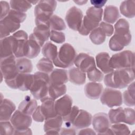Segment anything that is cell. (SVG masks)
<instances>
[{
	"instance_id": "cell-1",
	"label": "cell",
	"mask_w": 135,
	"mask_h": 135,
	"mask_svg": "<svg viewBox=\"0 0 135 135\" xmlns=\"http://www.w3.org/2000/svg\"><path fill=\"white\" fill-rule=\"evenodd\" d=\"M134 79V68L116 69L107 74L104 78L106 86L113 89L126 88Z\"/></svg>"
},
{
	"instance_id": "cell-2",
	"label": "cell",
	"mask_w": 135,
	"mask_h": 135,
	"mask_svg": "<svg viewBox=\"0 0 135 135\" xmlns=\"http://www.w3.org/2000/svg\"><path fill=\"white\" fill-rule=\"evenodd\" d=\"M50 78L48 74L40 71L34 74V81L30 91L36 100H41L48 96Z\"/></svg>"
},
{
	"instance_id": "cell-3",
	"label": "cell",
	"mask_w": 135,
	"mask_h": 135,
	"mask_svg": "<svg viewBox=\"0 0 135 135\" xmlns=\"http://www.w3.org/2000/svg\"><path fill=\"white\" fill-rule=\"evenodd\" d=\"M76 55L73 46L69 43H64L61 46L53 63L57 67L63 69L70 68L73 65Z\"/></svg>"
},
{
	"instance_id": "cell-4",
	"label": "cell",
	"mask_w": 135,
	"mask_h": 135,
	"mask_svg": "<svg viewBox=\"0 0 135 135\" xmlns=\"http://www.w3.org/2000/svg\"><path fill=\"white\" fill-rule=\"evenodd\" d=\"M109 64L113 70L134 68V54L130 50L119 52L110 57Z\"/></svg>"
},
{
	"instance_id": "cell-5",
	"label": "cell",
	"mask_w": 135,
	"mask_h": 135,
	"mask_svg": "<svg viewBox=\"0 0 135 135\" xmlns=\"http://www.w3.org/2000/svg\"><path fill=\"white\" fill-rule=\"evenodd\" d=\"M34 81V74L19 73L14 78L5 80L7 85L13 89L23 91L30 90Z\"/></svg>"
},
{
	"instance_id": "cell-6",
	"label": "cell",
	"mask_w": 135,
	"mask_h": 135,
	"mask_svg": "<svg viewBox=\"0 0 135 135\" xmlns=\"http://www.w3.org/2000/svg\"><path fill=\"white\" fill-rule=\"evenodd\" d=\"M115 38L124 47L128 45L131 41V34L129 30V24L124 18H120L114 25Z\"/></svg>"
},
{
	"instance_id": "cell-7",
	"label": "cell",
	"mask_w": 135,
	"mask_h": 135,
	"mask_svg": "<svg viewBox=\"0 0 135 135\" xmlns=\"http://www.w3.org/2000/svg\"><path fill=\"white\" fill-rule=\"evenodd\" d=\"M100 101L102 104L109 108L119 107L123 102L122 94L118 90L107 88L103 90L100 96Z\"/></svg>"
},
{
	"instance_id": "cell-8",
	"label": "cell",
	"mask_w": 135,
	"mask_h": 135,
	"mask_svg": "<svg viewBox=\"0 0 135 135\" xmlns=\"http://www.w3.org/2000/svg\"><path fill=\"white\" fill-rule=\"evenodd\" d=\"M16 57L14 55L1 58L0 61L1 74L5 80L14 78L18 73L16 63Z\"/></svg>"
},
{
	"instance_id": "cell-9",
	"label": "cell",
	"mask_w": 135,
	"mask_h": 135,
	"mask_svg": "<svg viewBox=\"0 0 135 135\" xmlns=\"http://www.w3.org/2000/svg\"><path fill=\"white\" fill-rule=\"evenodd\" d=\"M83 18L82 11L79 8L73 6L66 12L65 21L69 27L73 31H78Z\"/></svg>"
},
{
	"instance_id": "cell-10",
	"label": "cell",
	"mask_w": 135,
	"mask_h": 135,
	"mask_svg": "<svg viewBox=\"0 0 135 135\" xmlns=\"http://www.w3.org/2000/svg\"><path fill=\"white\" fill-rule=\"evenodd\" d=\"M92 123L94 130L98 134H103L110 127L108 115L104 112L96 113L93 117Z\"/></svg>"
},
{
	"instance_id": "cell-11",
	"label": "cell",
	"mask_w": 135,
	"mask_h": 135,
	"mask_svg": "<svg viewBox=\"0 0 135 135\" xmlns=\"http://www.w3.org/2000/svg\"><path fill=\"white\" fill-rule=\"evenodd\" d=\"M15 129H24L31 126L32 119L31 115L26 114L19 110L15 111L10 119Z\"/></svg>"
},
{
	"instance_id": "cell-12",
	"label": "cell",
	"mask_w": 135,
	"mask_h": 135,
	"mask_svg": "<svg viewBox=\"0 0 135 135\" xmlns=\"http://www.w3.org/2000/svg\"><path fill=\"white\" fill-rule=\"evenodd\" d=\"M12 35L16 41V47L14 55L17 58L24 57L25 46L28 40L27 33L23 30H18L14 33Z\"/></svg>"
},
{
	"instance_id": "cell-13",
	"label": "cell",
	"mask_w": 135,
	"mask_h": 135,
	"mask_svg": "<svg viewBox=\"0 0 135 135\" xmlns=\"http://www.w3.org/2000/svg\"><path fill=\"white\" fill-rule=\"evenodd\" d=\"M21 24L16 22L8 16L1 20L0 37L1 39L9 36V35L20 28Z\"/></svg>"
},
{
	"instance_id": "cell-14",
	"label": "cell",
	"mask_w": 135,
	"mask_h": 135,
	"mask_svg": "<svg viewBox=\"0 0 135 135\" xmlns=\"http://www.w3.org/2000/svg\"><path fill=\"white\" fill-rule=\"evenodd\" d=\"M63 120L62 117L56 115L45 120L44 130L47 134H59Z\"/></svg>"
},
{
	"instance_id": "cell-15",
	"label": "cell",
	"mask_w": 135,
	"mask_h": 135,
	"mask_svg": "<svg viewBox=\"0 0 135 135\" xmlns=\"http://www.w3.org/2000/svg\"><path fill=\"white\" fill-rule=\"evenodd\" d=\"M73 101L69 95H64L55 101V107L57 115L64 117L67 115L72 107Z\"/></svg>"
},
{
	"instance_id": "cell-16",
	"label": "cell",
	"mask_w": 135,
	"mask_h": 135,
	"mask_svg": "<svg viewBox=\"0 0 135 135\" xmlns=\"http://www.w3.org/2000/svg\"><path fill=\"white\" fill-rule=\"evenodd\" d=\"M74 63L76 68L85 73L92 66H95L94 57L85 53H81L77 55L75 58Z\"/></svg>"
},
{
	"instance_id": "cell-17",
	"label": "cell",
	"mask_w": 135,
	"mask_h": 135,
	"mask_svg": "<svg viewBox=\"0 0 135 135\" xmlns=\"http://www.w3.org/2000/svg\"><path fill=\"white\" fill-rule=\"evenodd\" d=\"M1 59L14 55L16 41L13 35L1 39Z\"/></svg>"
},
{
	"instance_id": "cell-18",
	"label": "cell",
	"mask_w": 135,
	"mask_h": 135,
	"mask_svg": "<svg viewBox=\"0 0 135 135\" xmlns=\"http://www.w3.org/2000/svg\"><path fill=\"white\" fill-rule=\"evenodd\" d=\"M40 100L42 103L40 105V109L45 120L57 115L55 107V100L47 96Z\"/></svg>"
},
{
	"instance_id": "cell-19",
	"label": "cell",
	"mask_w": 135,
	"mask_h": 135,
	"mask_svg": "<svg viewBox=\"0 0 135 135\" xmlns=\"http://www.w3.org/2000/svg\"><path fill=\"white\" fill-rule=\"evenodd\" d=\"M41 45L35 40L33 34H31L26 44L24 57L28 59L36 57L41 51Z\"/></svg>"
},
{
	"instance_id": "cell-20",
	"label": "cell",
	"mask_w": 135,
	"mask_h": 135,
	"mask_svg": "<svg viewBox=\"0 0 135 135\" xmlns=\"http://www.w3.org/2000/svg\"><path fill=\"white\" fill-rule=\"evenodd\" d=\"M16 109L15 104L10 100L4 99L0 104V121H8L10 120Z\"/></svg>"
},
{
	"instance_id": "cell-21",
	"label": "cell",
	"mask_w": 135,
	"mask_h": 135,
	"mask_svg": "<svg viewBox=\"0 0 135 135\" xmlns=\"http://www.w3.org/2000/svg\"><path fill=\"white\" fill-rule=\"evenodd\" d=\"M92 120V115L88 111L81 109L76 118L74 120L72 125L77 129H84L89 127Z\"/></svg>"
},
{
	"instance_id": "cell-22",
	"label": "cell",
	"mask_w": 135,
	"mask_h": 135,
	"mask_svg": "<svg viewBox=\"0 0 135 135\" xmlns=\"http://www.w3.org/2000/svg\"><path fill=\"white\" fill-rule=\"evenodd\" d=\"M103 85L97 82H89L84 86V93L87 98L95 100L100 97L103 91Z\"/></svg>"
},
{
	"instance_id": "cell-23",
	"label": "cell",
	"mask_w": 135,
	"mask_h": 135,
	"mask_svg": "<svg viewBox=\"0 0 135 135\" xmlns=\"http://www.w3.org/2000/svg\"><path fill=\"white\" fill-rule=\"evenodd\" d=\"M110 55L107 52H100L95 56L96 64L103 73L108 74L114 70L110 66Z\"/></svg>"
},
{
	"instance_id": "cell-24",
	"label": "cell",
	"mask_w": 135,
	"mask_h": 135,
	"mask_svg": "<svg viewBox=\"0 0 135 135\" xmlns=\"http://www.w3.org/2000/svg\"><path fill=\"white\" fill-rule=\"evenodd\" d=\"M50 83L55 84H63L69 81L67 70L63 69H55L49 75Z\"/></svg>"
},
{
	"instance_id": "cell-25",
	"label": "cell",
	"mask_w": 135,
	"mask_h": 135,
	"mask_svg": "<svg viewBox=\"0 0 135 135\" xmlns=\"http://www.w3.org/2000/svg\"><path fill=\"white\" fill-rule=\"evenodd\" d=\"M50 27L46 26H36L33 30V35L41 47L48 40L50 35Z\"/></svg>"
},
{
	"instance_id": "cell-26",
	"label": "cell",
	"mask_w": 135,
	"mask_h": 135,
	"mask_svg": "<svg viewBox=\"0 0 135 135\" xmlns=\"http://www.w3.org/2000/svg\"><path fill=\"white\" fill-rule=\"evenodd\" d=\"M37 107V103L36 100L31 99L30 96L27 95L20 103L18 110L26 114L31 115Z\"/></svg>"
},
{
	"instance_id": "cell-27",
	"label": "cell",
	"mask_w": 135,
	"mask_h": 135,
	"mask_svg": "<svg viewBox=\"0 0 135 135\" xmlns=\"http://www.w3.org/2000/svg\"><path fill=\"white\" fill-rule=\"evenodd\" d=\"M68 76L70 81L74 84L82 85L85 82V73L78 68H71L68 71Z\"/></svg>"
},
{
	"instance_id": "cell-28",
	"label": "cell",
	"mask_w": 135,
	"mask_h": 135,
	"mask_svg": "<svg viewBox=\"0 0 135 135\" xmlns=\"http://www.w3.org/2000/svg\"><path fill=\"white\" fill-rule=\"evenodd\" d=\"M119 17V11L117 6L112 5L105 6L103 13V20L105 22L109 24L114 23Z\"/></svg>"
},
{
	"instance_id": "cell-29",
	"label": "cell",
	"mask_w": 135,
	"mask_h": 135,
	"mask_svg": "<svg viewBox=\"0 0 135 135\" xmlns=\"http://www.w3.org/2000/svg\"><path fill=\"white\" fill-rule=\"evenodd\" d=\"M99 23L92 21L85 15L83 16L81 24L78 31L82 35H88L94 29L99 26Z\"/></svg>"
},
{
	"instance_id": "cell-30",
	"label": "cell",
	"mask_w": 135,
	"mask_h": 135,
	"mask_svg": "<svg viewBox=\"0 0 135 135\" xmlns=\"http://www.w3.org/2000/svg\"><path fill=\"white\" fill-rule=\"evenodd\" d=\"M56 1L53 0L40 1L35 7V10L53 14L56 7Z\"/></svg>"
},
{
	"instance_id": "cell-31",
	"label": "cell",
	"mask_w": 135,
	"mask_h": 135,
	"mask_svg": "<svg viewBox=\"0 0 135 135\" xmlns=\"http://www.w3.org/2000/svg\"><path fill=\"white\" fill-rule=\"evenodd\" d=\"M120 13L125 17L131 18L135 16V1H124L120 6Z\"/></svg>"
},
{
	"instance_id": "cell-32",
	"label": "cell",
	"mask_w": 135,
	"mask_h": 135,
	"mask_svg": "<svg viewBox=\"0 0 135 135\" xmlns=\"http://www.w3.org/2000/svg\"><path fill=\"white\" fill-rule=\"evenodd\" d=\"M66 86L63 84H55L50 83L49 86L48 96L56 100L59 97L64 95L66 92Z\"/></svg>"
},
{
	"instance_id": "cell-33",
	"label": "cell",
	"mask_w": 135,
	"mask_h": 135,
	"mask_svg": "<svg viewBox=\"0 0 135 135\" xmlns=\"http://www.w3.org/2000/svg\"><path fill=\"white\" fill-rule=\"evenodd\" d=\"M42 53L44 57L53 61L58 53L57 46L52 42H47L43 46Z\"/></svg>"
},
{
	"instance_id": "cell-34",
	"label": "cell",
	"mask_w": 135,
	"mask_h": 135,
	"mask_svg": "<svg viewBox=\"0 0 135 135\" xmlns=\"http://www.w3.org/2000/svg\"><path fill=\"white\" fill-rule=\"evenodd\" d=\"M16 63L19 73H30L33 70L31 61L26 57L18 58L16 61Z\"/></svg>"
},
{
	"instance_id": "cell-35",
	"label": "cell",
	"mask_w": 135,
	"mask_h": 135,
	"mask_svg": "<svg viewBox=\"0 0 135 135\" xmlns=\"http://www.w3.org/2000/svg\"><path fill=\"white\" fill-rule=\"evenodd\" d=\"M122 99L126 105L129 107L134 105V82L133 81L129 84L128 89L123 92Z\"/></svg>"
},
{
	"instance_id": "cell-36",
	"label": "cell",
	"mask_w": 135,
	"mask_h": 135,
	"mask_svg": "<svg viewBox=\"0 0 135 135\" xmlns=\"http://www.w3.org/2000/svg\"><path fill=\"white\" fill-rule=\"evenodd\" d=\"M108 117L110 123L115 124L123 122L124 110L122 107L110 110L108 113Z\"/></svg>"
},
{
	"instance_id": "cell-37",
	"label": "cell",
	"mask_w": 135,
	"mask_h": 135,
	"mask_svg": "<svg viewBox=\"0 0 135 135\" xmlns=\"http://www.w3.org/2000/svg\"><path fill=\"white\" fill-rule=\"evenodd\" d=\"M89 37L93 44L95 45H100L104 42L106 38V35L102 29L98 26L90 33Z\"/></svg>"
},
{
	"instance_id": "cell-38",
	"label": "cell",
	"mask_w": 135,
	"mask_h": 135,
	"mask_svg": "<svg viewBox=\"0 0 135 135\" xmlns=\"http://www.w3.org/2000/svg\"><path fill=\"white\" fill-rule=\"evenodd\" d=\"M50 29L60 31L66 29V24L63 20L56 15H53L49 20Z\"/></svg>"
},
{
	"instance_id": "cell-39",
	"label": "cell",
	"mask_w": 135,
	"mask_h": 135,
	"mask_svg": "<svg viewBox=\"0 0 135 135\" xmlns=\"http://www.w3.org/2000/svg\"><path fill=\"white\" fill-rule=\"evenodd\" d=\"M9 5L12 9L25 13L32 7V4L28 1H9Z\"/></svg>"
},
{
	"instance_id": "cell-40",
	"label": "cell",
	"mask_w": 135,
	"mask_h": 135,
	"mask_svg": "<svg viewBox=\"0 0 135 135\" xmlns=\"http://www.w3.org/2000/svg\"><path fill=\"white\" fill-rule=\"evenodd\" d=\"M103 15V9L94 6L90 7L86 11V16L92 21L99 23L101 21Z\"/></svg>"
},
{
	"instance_id": "cell-41",
	"label": "cell",
	"mask_w": 135,
	"mask_h": 135,
	"mask_svg": "<svg viewBox=\"0 0 135 135\" xmlns=\"http://www.w3.org/2000/svg\"><path fill=\"white\" fill-rule=\"evenodd\" d=\"M53 61L46 58H41L36 64L37 70L42 72L45 73H50L53 70Z\"/></svg>"
},
{
	"instance_id": "cell-42",
	"label": "cell",
	"mask_w": 135,
	"mask_h": 135,
	"mask_svg": "<svg viewBox=\"0 0 135 135\" xmlns=\"http://www.w3.org/2000/svg\"><path fill=\"white\" fill-rule=\"evenodd\" d=\"M89 80L93 82H101L104 78L103 73L96 68V65L92 66L86 72Z\"/></svg>"
},
{
	"instance_id": "cell-43",
	"label": "cell",
	"mask_w": 135,
	"mask_h": 135,
	"mask_svg": "<svg viewBox=\"0 0 135 135\" xmlns=\"http://www.w3.org/2000/svg\"><path fill=\"white\" fill-rule=\"evenodd\" d=\"M110 129L113 134H129L130 133L128 126L121 123L114 124Z\"/></svg>"
},
{
	"instance_id": "cell-44",
	"label": "cell",
	"mask_w": 135,
	"mask_h": 135,
	"mask_svg": "<svg viewBox=\"0 0 135 135\" xmlns=\"http://www.w3.org/2000/svg\"><path fill=\"white\" fill-rule=\"evenodd\" d=\"M124 110V121L123 122L130 125H133L135 123V113L133 109L126 108Z\"/></svg>"
},
{
	"instance_id": "cell-45",
	"label": "cell",
	"mask_w": 135,
	"mask_h": 135,
	"mask_svg": "<svg viewBox=\"0 0 135 135\" xmlns=\"http://www.w3.org/2000/svg\"><path fill=\"white\" fill-rule=\"evenodd\" d=\"M14 130L15 128L11 122H9L8 121H1L0 134L1 135L14 134Z\"/></svg>"
},
{
	"instance_id": "cell-46",
	"label": "cell",
	"mask_w": 135,
	"mask_h": 135,
	"mask_svg": "<svg viewBox=\"0 0 135 135\" xmlns=\"http://www.w3.org/2000/svg\"><path fill=\"white\" fill-rule=\"evenodd\" d=\"M7 16L19 24L23 22L26 17L25 13L21 12L14 9H11Z\"/></svg>"
},
{
	"instance_id": "cell-47",
	"label": "cell",
	"mask_w": 135,
	"mask_h": 135,
	"mask_svg": "<svg viewBox=\"0 0 135 135\" xmlns=\"http://www.w3.org/2000/svg\"><path fill=\"white\" fill-rule=\"evenodd\" d=\"M80 109L77 106H73L72 107L71 110L69 112V113L64 117H63V121L66 122V123L69 124L73 123L74 120L76 118V116L78 115Z\"/></svg>"
},
{
	"instance_id": "cell-48",
	"label": "cell",
	"mask_w": 135,
	"mask_h": 135,
	"mask_svg": "<svg viewBox=\"0 0 135 135\" xmlns=\"http://www.w3.org/2000/svg\"><path fill=\"white\" fill-rule=\"evenodd\" d=\"M50 38L52 41L58 44L62 43L65 41V36L63 32L54 30L51 31Z\"/></svg>"
},
{
	"instance_id": "cell-49",
	"label": "cell",
	"mask_w": 135,
	"mask_h": 135,
	"mask_svg": "<svg viewBox=\"0 0 135 135\" xmlns=\"http://www.w3.org/2000/svg\"><path fill=\"white\" fill-rule=\"evenodd\" d=\"M99 26L102 29L106 36H110L113 34L114 28L111 24L105 22H101L100 23Z\"/></svg>"
},
{
	"instance_id": "cell-50",
	"label": "cell",
	"mask_w": 135,
	"mask_h": 135,
	"mask_svg": "<svg viewBox=\"0 0 135 135\" xmlns=\"http://www.w3.org/2000/svg\"><path fill=\"white\" fill-rule=\"evenodd\" d=\"M109 46L113 51H119L124 48V46H122L113 36L109 41Z\"/></svg>"
},
{
	"instance_id": "cell-51",
	"label": "cell",
	"mask_w": 135,
	"mask_h": 135,
	"mask_svg": "<svg viewBox=\"0 0 135 135\" xmlns=\"http://www.w3.org/2000/svg\"><path fill=\"white\" fill-rule=\"evenodd\" d=\"M1 7V20H2L9 13L10 9V5L6 1H1L0 2Z\"/></svg>"
},
{
	"instance_id": "cell-52",
	"label": "cell",
	"mask_w": 135,
	"mask_h": 135,
	"mask_svg": "<svg viewBox=\"0 0 135 135\" xmlns=\"http://www.w3.org/2000/svg\"><path fill=\"white\" fill-rule=\"evenodd\" d=\"M32 115L33 119L36 122H42L45 121V118L42 113L40 105L37 106Z\"/></svg>"
},
{
	"instance_id": "cell-53",
	"label": "cell",
	"mask_w": 135,
	"mask_h": 135,
	"mask_svg": "<svg viewBox=\"0 0 135 135\" xmlns=\"http://www.w3.org/2000/svg\"><path fill=\"white\" fill-rule=\"evenodd\" d=\"M32 132L30 128H27L24 129H15L14 134H32Z\"/></svg>"
},
{
	"instance_id": "cell-54",
	"label": "cell",
	"mask_w": 135,
	"mask_h": 135,
	"mask_svg": "<svg viewBox=\"0 0 135 135\" xmlns=\"http://www.w3.org/2000/svg\"><path fill=\"white\" fill-rule=\"evenodd\" d=\"M90 2L94 7L97 8H102L105 3L107 2V1L104 0H95V1H90Z\"/></svg>"
},
{
	"instance_id": "cell-55",
	"label": "cell",
	"mask_w": 135,
	"mask_h": 135,
	"mask_svg": "<svg viewBox=\"0 0 135 135\" xmlns=\"http://www.w3.org/2000/svg\"><path fill=\"white\" fill-rule=\"evenodd\" d=\"M60 134H75L76 132L75 130L73 128H61Z\"/></svg>"
},
{
	"instance_id": "cell-56",
	"label": "cell",
	"mask_w": 135,
	"mask_h": 135,
	"mask_svg": "<svg viewBox=\"0 0 135 135\" xmlns=\"http://www.w3.org/2000/svg\"><path fill=\"white\" fill-rule=\"evenodd\" d=\"M97 133L93 130L90 128H84L83 129L80 130L78 134H96Z\"/></svg>"
},
{
	"instance_id": "cell-57",
	"label": "cell",
	"mask_w": 135,
	"mask_h": 135,
	"mask_svg": "<svg viewBox=\"0 0 135 135\" xmlns=\"http://www.w3.org/2000/svg\"><path fill=\"white\" fill-rule=\"evenodd\" d=\"M74 2L77 4L78 5H82L86 4L88 2V1H74Z\"/></svg>"
}]
</instances>
